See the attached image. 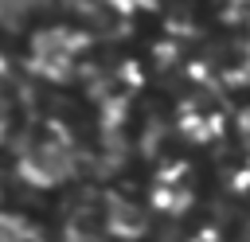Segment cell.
<instances>
[{"label":"cell","mask_w":250,"mask_h":242,"mask_svg":"<svg viewBox=\"0 0 250 242\" xmlns=\"http://www.w3.org/2000/svg\"><path fill=\"white\" fill-rule=\"evenodd\" d=\"M0 242H51V238H47V230H43L39 219H31L27 211L8 207L0 215Z\"/></svg>","instance_id":"cell-1"}]
</instances>
